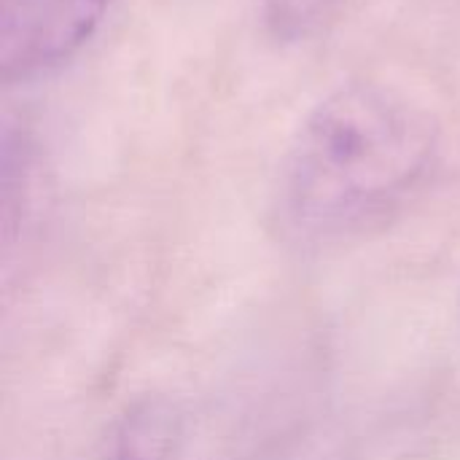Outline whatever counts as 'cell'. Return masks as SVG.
<instances>
[{
    "instance_id": "obj_1",
    "label": "cell",
    "mask_w": 460,
    "mask_h": 460,
    "mask_svg": "<svg viewBox=\"0 0 460 460\" xmlns=\"http://www.w3.org/2000/svg\"><path fill=\"white\" fill-rule=\"evenodd\" d=\"M437 154L431 116L380 84L329 94L299 127L280 178L294 229L334 237L396 210L429 175Z\"/></svg>"
},
{
    "instance_id": "obj_2",
    "label": "cell",
    "mask_w": 460,
    "mask_h": 460,
    "mask_svg": "<svg viewBox=\"0 0 460 460\" xmlns=\"http://www.w3.org/2000/svg\"><path fill=\"white\" fill-rule=\"evenodd\" d=\"M108 0H0V73L8 86L73 59L100 30Z\"/></svg>"
},
{
    "instance_id": "obj_3",
    "label": "cell",
    "mask_w": 460,
    "mask_h": 460,
    "mask_svg": "<svg viewBox=\"0 0 460 460\" xmlns=\"http://www.w3.org/2000/svg\"><path fill=\"white\" fill-rule=\"evenodd\" d=\"M178 437V420L162 402H143L121 420L105 460H167Z\"/></svg>"
}]
</instances>
